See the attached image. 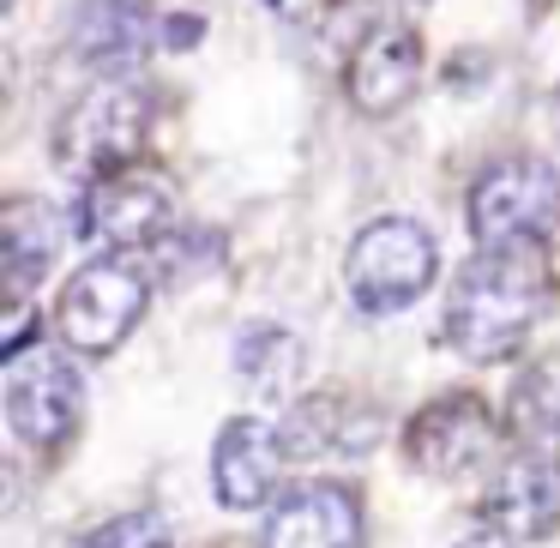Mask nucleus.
Returning a JSON list of instances; mask_svg holds the SVG:
<instances>
[{
	"label": "nucleus",
	"instance_id": "nucleus-4",
	"mask_svg": "<svg viewBox=\"0 0 560 548\" xmlns=\"http://www.w3.org/2000/svg\"><path fill=\"white\" fill-rule=\"evenodd\" d=\"M145 307H151V278L127 254H103L67 278L61 307H55V331L79 355H109L121 338H133Z\"/></svg>",
	"mask_w": 560,
	"mask_h": 548
},
{
	"label": "nucleus",
	"instance_id": "nucleus-16",
	"mask_svg": "<svg viewBox=\"0 0 560 548\" xmlns=\"http://www.w3.org/2000/svg\"><path fill=\"white\" fill-rule=\"evenodd\" d=\"M278 434H283V452H290V458H319V452H331V446H368L362 428L343 422V398H331V392L295 398L290 416L278 422Z\"/></svg>",
	"mask_w": 560,
	"mask_h": 548
},
{
	"label": "nucleus",
	"instance_id": "nucleus-11",
	"mask_svg": "<svg viewBox=\"0 0 560 548\" xmlns=\"http://www.w3.org/2000/svg\"><path fill=\"white\" fill-rule=\"evenodd\" d=\"M266 548H362V506L343 482H295L266 518Z\"/></svg>",
	"mask_w": 560,
	"mask_h": 548
},
{
	"label": "nucleus",
	"instance_id": "nucleus-20",
	"mask_svg": "<svg viewBox=\"0 0 560 548\" xmlns=\"http://www.w3.org/2000/svg\"><path fill=\"white\" fill-rule=\"evenodd\" d=\"M458 548H512V536H500V530H476V536H464Z\"/></svg>",
	"mask_w": 560,
	"mask_h": 548
},
{
	"label": "nucleus",
	"instance_id": "nucleus-10",
	"mask_svg": "<svg viewBox=\"0 0 560 548\" xmlns=\"http://www.w3.org/2000/svg\"><path fill=\"white\" fill-rule=\"evenodd\" d=\"M283 434L259 416H235L230 428L218 434V452H211V482H218V500L230 512H254L278 494L283 482Z\"/></svg>",
	"mask_w": 560,
	"mask_h": 548
},
{
	"label": "nucleus",
	"instance_id": "nucleus-13",
	"mask_svg": "<svg viewBox=\"0 0 560 548\" xmlns=\"http://www.w3.org/2000/svg\"><path fill=\"white\" fill-rule=\"evenodd\" d=\"M422 85V43L410 31H374L350 61V97L362 115H392Z\"/></svg>",
	"mask_w": 560,
	"mask_h": 548
},
{
	"label": "nucleus",
	"instance_id": "nucleus-6",
	"mask_svg": "<svg viewBox=\"0 0 560 548\" xmlns=\"http://www.w3.org/2000/svg\"><path fill=\"white\" fill-rule=\"evenodd\" d=\"M85 416V380L67 355L37 350L7 362V422L25 446H61Z\"/></svg>",
	"mask_w": 560,
	"mask_h": 548
},
{
	"label": "nucleus",
	"instance_id": "nucleus-5",
	"mask_svg": "<svg viewBox=\"0 0 560 548\" xmlns=\"http://www.w3.org/2000/svg\"><path fill=\"white\" fill-rule=\"evenodd\" d=\"M560 218V175L542 158H500L470 187V235L482 247H536Z\"/></svg>",
	"mask_w": 560,
	"mask_h": 548
},
{
	"label": "nucleus",
	"instance_id": "nucleus-18",
	"mask_svg": "<svg viewBox=\"0 0 560 548\" xmlns=\"http://www.w3.org/2000/svg\"><path fill=\"white\" fill-rule=\"evenodd\" d=\"M73 548H175V543H170V524L158 512H121V518L85 530Z\"/></svg>",
	"mask_w": 560,
	"mask_h": 548
},
{
	"label": "nucleus",
	"instance_id": "nucleus-14",
	"mask_svg": "<svg viewBox=\"0 0 560 548\" xmlns=\"http://www.w3.org/2000/svg\"><path fill=\"white\" fill-rule=\"evenodd\" d=\"M61 254V218L43 199H7L0 211V259H7V290L25 295Z\"/></svg>",
	"mask_w": 560,
	"mask_h": 548
},
{
	"label": "nucleus",
	"instance_id": "nucleus-1",
	"mask_svg": "<svg viewBox=\"0 0 560 548\" xmlns=\"http://www.w3.org/2000/svg\"><path fill=\"white\" fill-rule=\"evenodd\" d=\"M548 307V278L530 247H482L446 295V338L464 362H506Z\"/></svg>",
	"mask_w": 560,
	"mask_h": 548
},
{
	"label": "nucleus",
	"instance_id": "nucleus-8",
	"mask_svg": "<svg viewBox=\"0 0 560 548\" xmlns=\"http://www.w3.org/2000/svg\"><path fill=\"white\" fill-rule=\"evenodd\" d=\"M482 512L500 536L512 543H536L560 524V464L548 458L542 446H524L488 476V494H482Z\"/></svg>",
	"mask_w": 560,
	"mask_h": 548
},
{
	"label": "nucleus",
	"instance_id": "nucleus-12",
	"mask_svg": "<svg viewBox=\"0 0 560 548\" xmlns=\"http://www.w3.org/2000/svg\"><path fill=\"white\" fill-rule=\"evenodd\" d=\"M67 49L79 67L103 79H121L145 61L151 49V0H79Z\"/></svg>",
	"mask_w": 560,
	"mask_h": 548
},
{
	"label": "nucleus",
	"instance_id": "nucleus-2",
	"mask_svg": "<svg viewBox=\"0 0 560 548\" xmlns=\"http://www.w3.org/2000/svg\"><path fill=\"white\" fill-rule=\"evenodd\" d=\"M440 278V242L416 218H380L343 254V290L362 314L386 319L416 307Z\"/></svg>",
	"mask_w": 560,
	"mask_h": 548
},
{
	"label": "nucleus",
	"instance_id": "nucleus-9",
	"mask_svg": "<svg viewBox=\"0 0 560 548\" xmlns=\"http://www.w3.org/2000/svg\"><path fill=\"white\" fill-rule=\"evenodd\" d=\"M488 452H494V416L476 392H452L410 422V464L428 476H470Z\"/></svg>",
	"mask_w": 560,
	"mask_h": 548
},
{
	"label": "nucleus",
	"instance_id": "nucleus-3",
	"mask_svg": "<svg viewBox=\"0 0 560 548\" xmlns=\"http://www.w3.org/2000/svg\"><path fill=\"white\" fill-rule=\"evenodd\" d=\"M151 133V103L139 85H91L55 121V163L79 182H109L139 158Z\"/></svg>",
	"mask_w": 560,
	"mask_h": 548
},
{
	"label": "nucleus",
	"instance_id": "nucleus-7",
	"mask_svg": "<svg viewBox=\"0 0 560 548\" xmlns=\"http://www.w3.org/2000/svg\"><path fill=\"white\" fill-rule=\"evenodd\" d=\"M163 223H170V187L158 175H109V182H91L85 206H79V230L103 254L158 247Z\"/></svg>",
	"mask_w": 560,
	"mask_h": 548
},
{
	"label": "nucleus",
	"instance_id": "nucleus-19",
	"mask_svg": "<svg viewBox=\"0 0 560 548\" xmlns=\"http://www.w3.org/2000/svg\"><path fill=\"white\" fill-rule=\"evenodd\" d=\"M199 37H206V19L199 13H175L170 25H163V49H194Z\"/></svg>",
	"mask_w": 560,
	"mask_h": 548
},
{
	"label": "nucleus",
	"instance_id": "nucleus-17",
	"mask_svg": "<svg viewBox=\"0 0 560 548\" xmlns=\"http://www.w3.org/2000/svg\"><path fill=\"white\" fill-rule=\"evenodd\" d=\"M512 428L524 440H555L560 434V368H530L512 392Z\"/></svg>",
	"mask_w": 560,
	"mask_h": 548
},
{
	"label": "nucleus",
	"instance_id": "nucleus-15",
	"mask_svg": "<svg viewBox=\"0 0 560 548\" xmlns=\"http://www.w3.org/2000/svg\"><path fill=\"white\" fill-rule=\"evenodd\" d=\"M235 374H242L259 398H283V392L302 380V338H295L290 326L254 319V326L235 331Z\"/></svg>",
	"mask_w": 560,
	"mask_h": 548
}]
</instances>
